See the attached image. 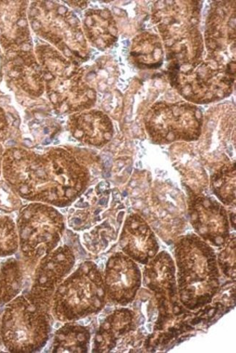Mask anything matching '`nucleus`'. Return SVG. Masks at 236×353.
Returning <instances> with one entry per match:
<instances>
[{"label":"nucleus","mask_w":236,"mask_h":353,"mask_svg":"<svg viewBox=\"0 0 236 353\" xmlns=\"http://www.w3.org/2000/svg\"><path fill=\"white\" fill-rule=\"evenodd\" d=\"M122 243L125 252L146 263L147 256L158 250L154 234L139 216H131L127 221L122 234Z\"/></svg>","instance_id":"nucleus-7"},{"label":"nucleus","mask_w":236,"mask_h":353,"mask_svg":"<svg viewBox=\"0 0 236 353\" xmlns=\"http://www.w3.org/2000/svg\"><path fill=\"white\" fill-rule=\"evenodd\" d=\"M200 321H201L200 319H195L193 321V324L199 323V322H200Z\"/></svg>","instance_id":"nucleus-15"},{"label":"nucleus","mask_w":236,"mask_h":353,"mask_svg":"<svg viewBox=\"0 0 236 353\" xmlns=\"http://www.w3.org/2000/svg\"><path fill=\"white\" fill-rule=\"evenodd\" d=\"M146 126L157 143L194 141L202 132L201 111L189 103H159L149 111Z\"/></svg>","instance_id":"nucleus-4"},{"label":"nucleus","mask_w":236,"mask_h":353,"mask_svg":"<svg viewBox=\"0 0 236 353\" xmlns=\"http://www.w3.org/2000/svg\"><path fill=\"white\" fill-rule=\"evenodd\" d=\"M212 185L214 192L222 202L232 203L235 196V164L220 168L212 177Z\"/></svg>","instance_id":"nucleus-11"},{"label":"nucleus","mask_w":236,"mask_h":353,"mask_svg":"<svg viewBox=\"0 0 236 353\" xmlns=\"http://www.w3.org/2000/svg\"><path fill=\"white\" fill-rule=\"evenodd\" d=\"M24 283V270L16 258H8L0 263V306H4L20 295Z\"/></svg>","instance_id":"nucleus-9"},{"label":"nucleus","mask_w":236,"mask_h":353,"mask_svg":"<svg viewBox=\"0 0 236 353\" xmlns=\"http://www.w3.org/2000/svg\"><path fill=\"white\" fill-rule=\"evenodd\" d=\"M19 234L14 221L0 215V257L15 254L19 248Z\"/></svg>","instance_id":"nucleus-12"},{"label":"nucleus","mask_w":236,"mask_h":353,"mask_svg":"<svg viewBox=\"0 0 236 353\" xmlns=\"http://www.w3.org/2000/svg\"><path fill=\"white\" fill-rule=\"evenodd\" d=\"M88 332L81 326L65 325L55 334L52 352H87Z\"/></svg>","instance_id":"nucleus-10"},{"label":"nucleus","mask_w":236,"mask_h":353,"mask_svg":"<svg viewBox=\"0 0 236 353\" xmlns=\"http://www.w3.org/2000/svg\"><path fill=\"white\" fill-rule=\"evenodd\" d=\"M74 265V257L67 247L44 257L33 274L31 290L25 294L36 305L50 310L52 296Z\"/></svg>","instance_id":"nucleus-5"},{"label":"nucleus","mask_w":236,"mask_h":353,"mask_svg":"<svg viewBox=\"0 0 236 353\" xmlns=\"http://www.w3.org/2000/svg\"><path fill=\"white\" fill-rule=\"evenodd\" d=\"M134 265L121 254L111 259L107 265V282L111 297L116 302L126 304L132 299V290L129 285V270Z\"/></svg>","instance_id":"nucleus-8"},{"label":"nucleus","mask_w":236,"mask_h":353,"mask_svg":"<svg viewBox=\"0 0 236 353\" xmlns=\"http://www.w3.org/2000/svg\"><path fill=\"white\" fill-rule=\"evenodd\" d=\"M17 227L22 254L30 263L35 264L57 244L63 222L54 209L31 204L21 209Z\"/></svg>","instance_id":"nucleus-3"},{"label":"nucleus","mask_w":236,"mask_h":353,"mask_svg":"<svg viewBox=\"0 0 236 353\" xmlns=\"http://www.w3.org/2000/svg\"><path fill=\"white\" fill-rule=\"evenodd\" d=\"M48 141H49L48 140H46V141H45V143H44V145H48V143H50V142H48Z\"/></svg>","instance_id":"nucleus-18"},{"label":"nucleus","mask_w":236,"mask_h":353,"mask_svg":"<svg viewBox=\"0 0 236 353\" xmlns=\"http://www.w3.org/2000/svg\"><path fill=\"white\" fill-rule=\"evenodd\" d=\"M21 205L15 190H12L6 183L0 182V212L12 213L18 210Z\"/></svg>","instance_id":"nucleus-13"},{"label":"nucleus","mask_w":236,"mask_h":353,"mask_svg":"<svg viewBox=\"0 0 236 353\" xmlns=\"http://www.w3.org/2000/svg\"><path fill=\"white\" fill-rule=\"evenodd\" d=\"M147 327L148 328L149 332H151V323L147 324Z\"/></svg>","instance_id":"nucleus-16"},{"label":"nucleus","mask_w":236,"mask_h":353,"mask_svg":"<svg viewBox=\"0 0 236 353\" xmlns=\"http://www.w3.org/2000/svg\"><path fill=\"white\" fill-rule=\"evenodd\" d=\"M49 310L25 294L5 305L1 319L3 347L10 352H36L47 345L51 332Z\"/></svg>","instance_id":"nucleus-1"},{"label":"nucleus","mask_w":236,"mask_h":353,"mask_svg":"<svg viewBox=\"0 0 236 353\" xmlns=\"http://www.w3.org/2000/svg\"><path fill=\"white\" fill-rule=\"evenodd\" d=\"M2 313L3 311H0V349H1L2 347H3V341H2V337H1V319H2Z\"/></svg>","instance_id":"nucleus-14"},{"label":"nucleus","mask_w":236,"mask_h":353,"mask_svg":"<svg viewBox=\"0 0 236 353\" xmlns=\"http://www.w3.org/2000/svg\"><path fill=\"white\" fill-rule=\"evenodd\" d=\"M155 316H156V314L153 313L152 315V321H154L155 319V318H156Z\"/></svg>","instance_id":"nucleus-17"},{"label":"nucleus","mask_w":236,"mask_h":353,"mask_svg":"<svg viewBox=\"0 0 236 353\" xmlns=\"http://www.w3.org/2000/svg\"><path fill=\"white\" fill-rule=\"evenodd\" d=\"M103 299L100 272L89 263L78 269L59 285L52 296L50 310L56 320L69 321L96 312Z\"/></svg>","instance_id":"nucleus-2"},{"label":"nucleus","mask_w":236,"mask_h":353,"mask_svg":"<svg viewBox=\"0 0 236 353\" xmlns=\"http://www.w3.org/2000/svg\"><path fill=\"white\" fill-rule=\"evenodd\" d=\"M193 225L202 236L219 245L228 236V223L225 209L213 200L196 199L191 205Z\"/></svg>","instance_id":"nucleus-6"},{"label":"nucleus","mask_w":236,"mask_h":353,"mask_svg":"<svg viewBox=\"0 0 236 353\" xmlns=\"http://www.w3.org/2000/svg\"><path fill=\"white\" fill-rule=\"evenodd\" d=\"M45 134H47V133H48V129H47V128L45 129Z\"/></svg>","instance_id":"nucleus-19"}]
</instances>
